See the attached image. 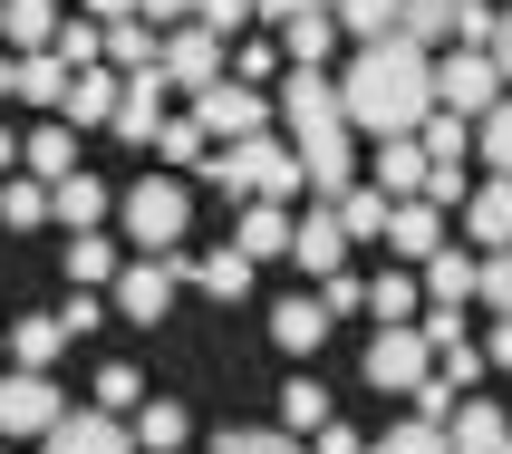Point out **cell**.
<instances>
[{"label": "cell", "mask_w": 512, "mask_h": 454, "mask_svg": "<svg viewBox=\"0 0 512 454\" xmlns=\"http://www.w3.org/2000/svg\"><path fill=\"white\" fill-rule=\"evenodd\" d=\"M339 97H348V126H368V136H416L435 116V58L416 49V39H368V49L348 58V78H339Z\"/></svg>", "instance_id": "obj_1"}, {"label": "cell", "mask_w": 512, "mask_h": 454, "mask_svg": "<svg viewBox=\"0 0 512 454\" xmlns=\"http://www.w3.org/2000/svg\"><path fill=\"white\" fill-rule=\"evenodd\" d=\"M368 310L387 319V329H397V319H416V310H426V271H416V261H397L387 281H368Z\"/></svg>", "instance_id": "obj_22"}, {"label": "cell", "mask_w": 512, "mask_h": 454, "mask_svg": "<svg viewBox=\"0 0 512 454\" xmlns=\"http://www.w3.org/2000/svg\"><path fill=\"white\" fill-rule=\"evenodd\" d=\"M107 58H116V68H155V58H165L155 20H107Z\"/></svg>", "instance_id": "obj_33"}, {"label": "cell", "mask_w": 512, "mask_h": 454, "mask_svg": "<svg viewBox=\"0 0 512 454\" xmlns=\"http://www.w3.org/2000/svg\"><path fill=\"white\" fill-rule=\"evenodd\" d=\"M58 416H68V406H58L49 368H10V377H0V435H39V445H49Z\"/></svg>", "instance_id": "obj_7"}, {"label": "cell", "mask_w": 512, "mask_h": 454, "mask_svg": "<svg viewBox=\"0 0 512 454\" xmlns=\"http://www.w3.org/2000/svg\"><path fill=\"white\" fill-rule=\"evenodd\" d=\"M484 358H493V368H512V319H493V329H484Z\"/></svg>", "instance_id": "obj_52"}, {"label": "cell", "mask_w": 512, "mask_h": 454, "mask_svg": "<svg viewBox=\"0 0 512 454\" xmlns=\"http://www.w3.org/2000/svg\"><path fill=\"white\" fill-rule=\"evenodd\" d=\"M329 39H339V10H300V20H281L290 68H319V58H329Z\"/></svg>", "instance_id": "obj_28"}, {"label": "cell", "mask_w": 512, "mask_h": 454, "mask_svg": "<svg viewBox=\"0 0 512 454\" xmlns=\"http://www.w3.org/2000/svg\"><path fill=\"white\" fill-rule=\"evenodd\" d=\"M406 39L416 49H445V39H464V10L455 0H406Z\"/></svg>", "instance_id": "obj_31"}, {"label": "cell", "mask_w": 512, "mask_h": 454, "mask_svg": "<svg viewBox=\"0 0 512 454\" xmlns=\"http://www.w3.org/2000/svg\"><path fill=\"white\" fill-rule=\"evenodd\" d=\"M445 435H455V454H503V445H512V426H503V406H493V397L455 406V416H445Z\"/></svg>", "instance_id": "obj_17"}, {"label": "cell", "mask_w": 512, "mask_h": 454, "mask_svg": "<svg viewBox=\"0 0 512 454\" xmlns=\"http://www.w3.org/2000/svg\"><path fill=\"white\" fill-rule=\"evenodd\" d=\"M213 454H300L290 435H261V426H232V435H213Z\"/></svg>", "instance_id": "obj_44"}, {"label": "cell", "mask_w": 512, "mask_h": 454, "mask_svg": "<svg viewBox=\"0 0 512 454\" xmlns=\"http://www.w3.org/2000/svg\"><path fill=\"white\" fill-rule=\"evenodd\" d=\"M174 281H184V271H174V252H145L136 271H116V310H126V319H145V329H155V319L174 310Z\"/></svg>", "instance_id": "obj_9"}, {"label": "cell", "mask_w": 512, "mask_h": 454, "mask_svg": "<svg viewBox=\"0 0 512 454\" xmlns=\"http://www.w3.org/2000/svg\"><path fill=\"white\" fill-rule=\"evenodd\" d=\"M445 377H455V387H474V377H484V348H474V339L445 348Z\"/></svg>", "instance_id": "obj_49"}, {"label": "cell", "mask_w": 512, "mask_h": 454, "mask_svg": "<svg viewBox=\"0 0 512 454\" xmlns=\"http://www.w3.org/2000/svg\"><path fill=\"white\" fill-rule=\"evenodd\" d=\"M464 223H474V242L503 252V242H512V174H484V184L464 194Z\"/></svg>", "instance_id": "obj_16"}, {"label": "cell", "mask_w": 512, "mask_h": 454, "mask_svg": "<svg viewBox=\"0 0 512 454\" xmlns=\"http://www.w3.org/2000/svg\"><path fill=\"white\" fill-rule=\"evenodd\" d=\"M416 271H426V300H474L484 290V261L474 252H426Z\"/></svg>", "instance_id": "obj_24"}, {"label": "cell", "mask_w": 512, "mask_h": 454, "mask_svg": "<svg viewBox=\"0 0 512 454\" xmlns=\"http://www.w3.org/2000/svg\"><path fill=\"white\" fill-rule=\"evenodd\" d=\"M426 377H435V339L416 329V319L377 329V348H368V387H387V397H416Z\"/></svg>", "instance_id": "obj_4"}, {"label": "cell", "mask_w": 512, "mask_h": 454, "mask_svg": "<svg viewBox=\"0 0 512 454\" xmlns=\"http://www.w3.org/2000/svg\"><path fill=\"white\" fill-rule=\"evenodd\" d=\"M58 58H68V68H97V58H107V20H68L58 29Z\"/></svg>", "instance_id": "obj_40"}, {"label": "cell", "mask_w": 512, "mask_h": 454, "mask_svg": "<svg viewBox=\"0 0 512 454\" xmlns=\"http://www.w3.org/2000/svg\"><path fill=\"white\" fill-rule=\"evenodd\" d=\"M387 252H397V261H426V252H445V203L406 194V203H397V223H387Z\"/></svg>", "instance_id": "obj_13"}, {"label": "cell", "mask_w": 512, "mask_h": 454, "mask_svg": "<svg viewBox=\"0 0 512 454\" xmlns=\"http://www.w3.org/2000/svg\"><path fill=\"white\" fill-rule=\"evenodd\" d=\"M474 184H464V165H426V203H464Z\"/></svg>", "instance_id": "obj_47"}, {"label": "cell", "mask_w": 512, "mask_h": 454, "mask_svg": "<svg viewBox=\"0 0 512 454\" xmlns=\"http://www.w3.org/2000/svg\"><path fill=\"white\" fill-rule=\"evenodd\" d=\"M474 145H484V165H493V174H512V97L474 116Z\"/></svg>", "instance_id": "obj_39"}, {"label": "cell", "mask_w": 512, "mask_h": 454, "mask_svg": "<svg viewBox=\"0 0 512 454\" xmlns=\"http://www.w3.org/2000/svg\"><path fill=\"white\" fill-rule=\"evenodd\" d=\"M0 348H10V368H49L58 348H68V319H58V310H49V319H20Z\"/></svg>", "instance_id": "obj_27"}, {"label": "cell", "mask_w": 512, "mask_h": 454, "mask_svg": "<svg viewBox=\"0 0 512 454\" xmlns=\"http://www.w3.org/2000/svg\"><path fill=\"white\" fill-rule=\"evenodd\" d=\"M116 97H126V68H116V58H97V68H78V78H68V126H116Z\"/></svg>", "instance_id": "obj_11"}, {"label": "cell", "mask_w": 512, "mask_h": 454, "mask_svg": "<svg viewBox=\"0 0 512 454\" xmlns=\"http://www.w3.org/2000/svg\"><path fill=\"white\" fill-rule=\"evenodd\" d=\"M68 281H78V290H107V281H116V242L78 232V242H68Z\"/></svg>", "instance_id": "obj_37"}, {"label": "cell", "mask_w": 512, "mask_h": 454, "mask_svg": "<svg viewBox=\"0 0 512 454\" xmlns=\"http://www.w3.org/2000/svg\"><path fill=\"white\" fill-rule=\"evenodd\" d=\"M194 126H203L213 145H242V136L271 126V97H261L252 78H213V87H194Z\"/></svg>", "instance_id": "obj_3"}, {"label": "cell", "mask_w": 512, "mask_h": 454, "mask_svg": "<svg viewBox=\"0 0 512 454\" xmlns=\"http://www.w3.org/2000/svg\"><path fill=\"white\" fill-rule=\"evenodd\" d=\"M406 406H416V416H435V426H445V416H455V406H464V387H455V377H445V368H435V377H426V387H416V397H406Z\"/></svg>", "instance_id": "obj_43"}, {"label": "cell", "mask_w": 512, "mask_h": 454, "mask_svg": "<svg viewBox=\"0 0 512 454\" xmlns=\"http://www.w3.org/2000/svg\"><path fill=\"white\" fill-rule=\"evenodd\" d=\"M165 78L174 87H213L223 78V29H203V20L165 29Z\"/></svg>", "instance_id": "obj_10"}, {"label": "cell", "mask_w": 512, "mask_h": 454, "mask_svg": "<svg viewBox=\"0 0 512 454\" xmlns=\"http://www.w3.org/2000/svg\"><path fill=\"white\" fill-rule=\"evenodd\" d=\"M300 10H329V0H252V20H300Z\"/></svg>", "instance_id": "obj_51"}, {"label": "cell", "mask_w": 512, "mask_h": 454, "mask_svg": "<svg viewBox=\"0 0 512 454\" xmlns=\"http://www.w3.org/2000/svg\"><path fill=\"white\" fill-rule=\"evenodd\" d=\"M165 58H155V68H126V97H116V136L126 145H155L165 136Z\"/></svg>", "instance_id": "obj_8"}, {"label": "cell", "mask_w": 512, "mask_h": 454, "mask_svg": "<svg viewBox=\"0 0 512 454\" xmlns=\"http://www.w3.org/2000/svg\"><path fill=\"white\" fill-rule=\"evenodd\" d=\"M281 426H290V435H319V426H329V387L290 377V387H281Z\"/></svg>", "instance_id": "obj_36"}, {"label": "cell", "mask_w": 512, "mask_h": 454, "mask_svg": "<svg viewBox=\"0 0 512 454\" xmlns=\"http://www.w3.org/2000/svg\"><path fill=\"white\" fill-rule=\"evenodd\" d=\"M290 232H300V223H290L281 203H252V213H242V232H232V242H242V252H252V261H281V252H290Z\"/></svg>", "instance_id": "obj_29"}, {"label": "cell", "mask_w": 512, "mask_h": 454, "mask_svg": "<svg viewBox=\"0 0 512 454\" xmlns=\"http://www.w3.org/2000/svg\"><path fill=\"white\" fill-rule=\"evenodd\" d=\"M136 445H145V454H174V445H184V406H174V397H155V406L136 416Z\"/></svg>", "instance_id": "obj_38"}, {"label": "cell", "mask_w": 512, "mask_h": 454, "mask_svg": "<svg viewBox=\"0 0 512 454\" xmlns=\"http://www.w3.org/2000/svg\"><path fill=\"white\" fill-rule=\"evenodd\" d=\"M203 174H213L223 194H242V203H290L300 184H310V165H300V145H281L271 126H261V136H242V145H223V155H213Z\"/></svg>", "instance_id": "obj_2"}, {"label": "cell", "mask_w": 512, "mask_h": 454, "mask_svg": "<svg viewBox=\"0 0 512 454\" xmlns=\"http://www.w3.org/2000/svg\"><path fill=\"white\" fill-rule=\"evenodd\" d=\"M194 20H203V29H223V39H232V29H252V0H203Z\"/></svg>", "instance_id": "obj_46"}, {"label": "cell", "mask_w": 512, "mask_h": 454, "mask_svg": "<svg viewBox=\"0 0 512 454\" xmlns=\"http://www.w3.org/2000/svg\"><path fill=\"white\" fill-rule=\"evenodd\" d=\"M368 454H455V435L435 426V416H406V426H387Z\"/></svg>", "instance_id": "obj_34"}, {"label": "cell", "mask_w": 512, "mask_h": 454, "mask_svg": "<svg viewBox=\"0 0 512 454\" xmlns=\"http://www.w3.org/2000/svg\"><path fill=\"white\" fill-rule=\"evenodd\" d=\"M0 97H20V58H0Z\"/></svg>", "instance_id": "obj_55"}, {"label": "cell", "mask_w": 512, "mask_h": 454, "mask_svg": "<svg viewBox=\"0 0 512 454\" xmlns=\"http://www.w3.org/2000/svg\"><path fill=\"white\" fill-rule=\"evenodd\" d=\"M68 78H78V68L58 49H29L20 58V107H68Z\"/></svg>", "instance_id": "obj_21"}, {"label": "cell", "mask_w": 512, "mask_h": 454, "mask_svg": "<svg viewBox=\"0 0 512 454\" xmlns=\"http://www.w3.org/2000/svg\"><path fill=\"white\" fill-rule=\"evenodd\" d=\"M49 454H145V445L116 426L107 406H87V416H58V426H49Z\"/></svg>", "instance_id": "obj_12"}, {"label": "cell", "mask_w": 512, "mask_h": 454, "mask_svg": "<svg viewBox=\"0 0 512 454\" xmlns=\"http://www.w3.org/2000/svg\"><path fill=\"white\" fill-rule=\"evenodd\" d=\"M503 454H512V445H503Z\"/></svg>", "instance_id": "obj_57"}, {"label": "cell", "mask_w": 512, "mask_h": 454, "mask_svg": "<svg viewBox=\"0 0 512 454\" xmlns=\"http://www.w3.org/2000/svg\"><path fill=\"white\" fill-rule=\"evenodd\" d=\"M493 87H512L493 49H455V58H435V107H455V116H484V107H503Z\"/></svg>", "instance_id": "obj_5"}, {"label": "cell", "mask_w": 512, "mask_h": 454, "mask_svg": "<svg viewBox=\"0 0 512 454\" xmlns=\"http://www.w3.org/2000/svg\"><path fill=\"white\" fill-rule=\"evenodd\" d=\"M203 145H213V136H203L194 116H165V136H155V155H165V165H203Z\"/></svg>", "instance_id": "obj_41"}, {"label": "cell", "mask_w": 512, "mask_h": 454, "mask_svg": "<svg viewBox=\"0 0 512 454\" xmlns=\"http://www.w3.org/2000/svg\"><path fill=\"white\" fill-rule=\"evenodd\" d=\"M184 10H203V0H136V20H165V29H184Z\"/></svg>", "instance_id": "obj_50"}, {"label": "cell", "mask_w": 512, "mask_h": 454, "mask_svg": "<svg viewBox=\"0 0 512 454\" xmlns=\"http://www.w3.org/2000/svg\"><path fill=\"white\" fill-rule=\"evenodd\" d=\"M136 397H145V387H136V368H97V406H107V416H126Z\"/></svg>", "instance_id": "obj_45"}, {"label": "cell", "mask_w": 512, "mask_h": 454, "mask_svg": "<svg viewBox=\"0 0 512 454\" xmlns=\"http://www.w3.org/2000/svg\"><path fill=\"white\" fill-rule=\"evenodd\" d=\"M271 339H281L290 358H310V348L329 339V300H281V310H271Z\"/></svg>", "instance_id": "obj_23"}, {"label": "cell", "mask_w": 512, "mask_h": 454, "mask_svg": "<svg viewBox=\"0 0 512 454\" xmlns=\"http://www.w3.org/2000/svg\"><path fill=\"white\" fill-rule=\"evenodd\" d=\"M416 145H426L435 165H464V145H474V116H455V107H435L426 126H416Z\"/></svg>", "instance_id": "obj_32"}, {"label": "cell", "mask_w": 512, "mask_h": 454, "mask_svg": "<svg viewBox=\"0 0 512 454\" xmlns=\"http://www.w3.org/2000/svg\"><path fill=\"white\" fill-rule=\"evenodd\" d=\"M0 165H20V136H10V126H0Z\"/></svg>", "instance_id": "obj_56"}, {"label": "cell", "mask_w": 512, "mask_h": 454, "mask_svg": "<svg viewBox=\"0 0 512 454\" xmlns=\"http://www.w3.org/2000/svg\"><path fill=\"white\" fill-rule=\"evenodd\" d=\"M87 10H97V20H136V0H87Z\"/></svg>", "instance_id": "obj_54"}, {"label": "cell", "mask_w": 512, "mask_h": 454, "mask_svg": "<svg viewBox=\"0 0 512 454\" xmlns=\"http://www.w3.org/2000/svg\"><path fill=\"white\" fill-rule=\"evenodd\" d=\"M493 58H503V78H512V10L493 20Z\"/></svg>", "instance_id": "obj_53"}, {"label": "cell", "mask_w": 512, "mask_h": 454, "mask_svg": "<svg viewBox=\"0 0 512 454\" xmlns=\"http://www.w3.org/2000/svg\"><path fill=\"white\" fill-rule=\"evenodd\" d=\"M184 213H194V203H184L174 174H145L136 194H126V232H136L145 252H174V242H184Z\"/></svg>", "instance_id": "obj_6"}, {"label": "cell", "mask_w": 512, "mask_h": 454, "mask_svg": "<svg viewBox=\"0 0 512 454\" xmlns=\"http://www.w3.org/2000/svg\"><path fill=\"white\" fill-rule=\"evenodd\" d=\"M339 223H348V242H387L397 194H387V184H348V194H339Z\"/></svg>", "instance_id": "obj_19"}, {"label": "cell", "mask_w": 512, "mask_h": 454, "mask_svg": "<svg viewBox=\"0 0 512 454\" xmlns=\"http://www.w3.org/2000/svg\"><path fill=\"white\" fill-rule=\"evenodd\" d=\"M426 165H435V155H426L416 136H377V155H368V174H377L397 203H406V194H426Z\"/></svg>", "instance_id": "obj_15"}, {"label": "cell", "mask_w": 512, "mask_h": 454, "mask_svg": "<svg viewBox=\"0 0 512 454\" xmlns=\"http://www.w3.org/2000/svg\"><path fill=\"white\" fill-rule=\"evenodd\" d=\"M474 300H484L493 319H512V242H503V252H484V290H474Z\"/></svg>", "instance_id": "obj_42"}, {"label": "cell", "mask_w": 512, "mask_h": 454, "mask_svg": "<svg viewBox=\"0 0 512 454\" xmlns=\"http://www.w3.org/2000/svg\"><path fill=\"white\" fill-rule=\"evenodd\" d=\"M0 223H10V232H29V223H58V194L39 184V174H10V184H0Z\"/></svg>", "instance_id": "obj_25"}, {"label": "cell", "mask_w": 512, "mask_h": 454, "mask_svg": "<svg viewBox=\"0 0 512 454\" xmlns=\"http://www.w3.org/2000/svg\"><path fill=\"white\" fill-rule=\"evenodd\" d=\"M20 165L39 174V184H68V174H78V126H68V116H58V126H39V136L20 145Z\"/></svg>", "instance_id": "obj_18"}, {"label": "cell", "mask_w": 512, "mask_h": 454, "mask_svg": "<svg viewBox=\"0 0 512 454\" xmlns=\"http://www.w3.org/2000/svg\"><path fill=\"white\" fill-rule=\"evenodd\" d=\"M0 29H10V49H58V29H68V10H58V0H10V10H0Z\"/></svg>", "instance_id": "obj_20"}, {"label": "cell", "mask_w": 512, "mask_h": 454, "mask_svg": "<svg viewBox=\"0 0 512 454\" xmlns=\"http://www.w3.org/2000/svg\"><path fill=\"white\" fill-rule=\"evenodd\" d=\"M339 252H348V223H339V203H319L310 223L290 232V261H300V271H319V281H329V271H339Z\"/></svg>", "instance_id": "obj_14"}, {"label": "cell", "mask_w": 512, "mask_h": 454, "mask_svg": "<svg viewBox=\"0 0 512 454\" xmlns=\"http://www.w3.org/2000/svg\"><path fill=\"white\" fill-rule=\"evenodd\" d=\"M252 271H261V261H252V252H242V242H232V252H213V261H203L194 281H203V290H213V300H242V290H252Z\"/></svg>", "instance_id": "obj_35"}, {"label": "cell", "mask_w": 512, "mask_h": 454, "mask_svg": "<svg viewBox=\"0 0 512 454\" xmlns=\"http://www.w3.org/2000/svg\"><path fill=\"white\" fill-rule=\"evenodd\" d=\"M310 454H368V435H348V426H339V416H329V426H319V435H310Z\"/></svg>", "instance_id": "obj_48"}, {"label": "cell", "mask_w": 512, "mask_h": 454, "mask_svg": "<svg viewBox=\"0 0 512 454\" xmlns=\"http://www.w3.org/2000/svg\"><path fill=\"white\" fill-rule=\"evenodd\" d=\"M49 194H58V223H68V232L107 223V184H97V174H68V184H49Z\"/></svg>", "instance_id": "obj_30"}, {"label": "cell", "mask_w": 512, "mask_h": 454, "mask_svg": "<svg viewBox=\"0 0 512 454\" xmlns=\"http://www.w3.org/2000/svg\"><path fill=\"white\" fill-rule=\"evenodd\" d=\"M329 10H339V29L358 39V49H368V39H397V29H406V0H329Z\"/></svg>", "instance_id": "obj_26"}]
</instances>
